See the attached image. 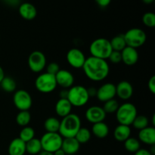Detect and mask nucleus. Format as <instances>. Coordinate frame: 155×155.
<instances>
[{"mask_svg":"<svg viewBox=\"0 0 155 155\" xmlns=\"http://www.w3.org/2000/svg\"><path fill=\"white\" fill-rule=\"evenodd\" d=\"M54 77L57 85L63 89H68L74 86V77L68 70H60Z\"/></svg>","mask_w":155,"mask_h":155,"instance_id":"nucleus-14","label":"nucleus"},{"mask_svg":"<svg viewBox=\"0 0 155 155\" xmlns=\"http://www.w3.org/2000/svg\"><path fill=\"white\" fill-rule=\"evenodd\" d=\"M110 45L113 51H122L127 47L124 34H119L115 36L110 40Z\"/></svg>","mask_w":155,"mask_h":155,"instance_id":"nucleus-26","label":"nucleus"},{"mask_svg":"<svg viewBox=\"0 0 155 155\" xmlns=\"http://www.w3.org/2000/svg\"><path fill=\"white\" fill-rule=\"evenodd\" d=\"M8 155H24L26 153V143L19 138H15L8 145Z\"/></svg>","mask_w":155,"mask_h":155,"instance_id":"nucleus-20","label":"nucleus"},{"mask_svg":"<svg viewBox=\"0 0 155 155\" xmlns=\"http://www.w3.org/2000/svg\"><path fill=\"white\" fill-rule=\"evenodd\" d=\"M134 155H152L150 153V151L147 149H144V148H140L138 151L135 153Z\"/></svg>","mask_w":155,"mask_h":155,"instance_id":"nucleus-40","label":"nucleus"},{"mask_svg":"<svg viewBox=\"0 0 155 155\" xmlns=\"http://www.w3.org/2000/svg\"><path fill=\"white\" fill-rule=\"evenodd\" d=\"M35 136V130L30 127H25L21 130L19 134V139H21L23 142L27 143V142L33 139Z\"/></svg>","mask_w":155,"mask_h":155,"instance_id":"nucleus-32","label":"nucleus"},{"mask_svg":"<svg viewBox=\"0 0 155 155\" xmlns=\"http://www.w3.org/2000/svg\"><path fill=\"white\" fill-rule=\"evenodd\" d=\"M13 103L15 107L21 110H29L33 104V99L27 91L19 89L15 91L13 95Z\"/></svg>","mask_w":155,"mask_h":155,"instance_id":"nucleus-9","label":"nucleus"},{"mask_svg":"<svg viewBox=\"0 0 155 155\" xmlns=\"http://www.w3.org/2000/svg\"><path fill=\"white\" fill-rule=\"evenodd\" d=\"M148 124H149V121H148V117L146 116H145V115H137L134 120H133L132 125L133 126L135 129L139 130L140 131V130L148 127Z\"/></svg>","mask_w":155,"mask_h":155,"instance_id":"nucleus-31","label":"nucleus"},{"mask_svg":"<svg viewBox=\"0 0 155 155\" xmlns=\"http://www.w3.org/2000/svg\"><path fill=\"white\" fill-rule=\"evenodd\" d=\"M148 86L149 90L151 91V93H155V76H152L149 79L148 83Z\"/></svg>","mask_w":155,"mask_h":155,"instance_id":"nucleus-37","label":"nucleus"},{"mask_svg":"<svg viewBox=\"0 0 155 155\" xmlns=\"http://www.w3.org/2000/svg\"><path fill=\"white\" fill-rule=\"evenodd\" d=\"M73 106L68 101V98H60L55 104V112L61 117H64L71 113Z\"/></svg>","mask_w":155,"mask_h":155,"instance_id":"nucleus-19","label":"nucleus"},{"mask_svg":"<svg viewBox=\"0 0 155 155\" xmlns=\"http://www.w3.org/2000/svg\"><path fill=\"white\" fill-rule=\"evenodd\" d=\"M2 89L6 92H15L17 88L16 81L12 77H5L0 83Z\"/></svg>","mask_w":155,"mask_h":155,"instance_id":"nucleus-27","label":"nucleus"},{"mask_svg":"<svg viewBox=\"0 0 155 155\" xmlns=\"http://www.w3.org/2000/svg\"><path fill=\"white\" fill-rule=\"evenodd\" d=\"M87 92H88V95H89V98L96 97L97 89L95 87H89L87 89Z\"/></svg>","mask_w":155,"mask_h":155,"instance_id":"nucleus-38","label":"nucleus"},{"mask_svg":"<svg viewBox=\"0 0 155 155\" xmlns=\"http://www.w3.org/2000/svg\"><path fill=\"white\" fill-rule=\"evenodd\" d=\"M122 62L128 66L136 64L139 61V52L136 48L127 46L121 51Z\"/></svg>","mask_w":155,"mask_h":155,"instance_id":"nucleus-17","label":"nucleus"},{"mask_svg":"<svg viewBox=\"0 0 155 155\" xmlns=\"http://www.w3.org/2000/svg\"><path fill=\"white\" fill-rule=\"evenodd\" d=\"M60 66L58 63L56 62H51L48 64L46 67V73L49 74L51 75L55 76L56 74L60 71Z\"/></svg>","mask_w":155,"mask_h":155,"instance_id":"nucleus-35","label":"nucleus"},{"mask_svg":"<svg viewBox=\"0 0 155 155\" xmlns=\"http://www.w3.org/2000/svg\"><path fill=\"white\" fill-rule=\"evenodd\" d=\"M133 87L128 81L123 80L116 86V95L120 99L128 100L133 96Z\"/></svg>","mask_w":155,"mask_h":155,"instance_id":"nucleus-15","label":"nucleus"},{"mask_svg":"<svg viewBox=\"0 0 155 155\" xmlns=\"http://www.w3.org/2000/svg\"><path fill=\"white\" fill-rule=\"evenodd\" d=\"M152 124H153V126L155 125V115L154 114L152 117Z\"/></svg>","mask_w":155,"mask_h":155,"instance_id":"nucleus-46","label":"nucleus"},{"mask_svg":"<svg viewBox=\"0 0 155 155\" xmlns=\"http://www.w3.org/2000/svg\"><path fill=\"white\" fill-rule=\"evenodd\" d=\"M59 95H60V98H68V89H62L59 93Z\"/></svg>","mask_w":155,"mask_h":155,"instance_id":"nucleus-41","label":"nucleus"},{"mask_svg":"<svg viewBox=\"0 0 155 155\" xmlns=\"http://www.w3.org/2000/svg\"><path fill=\"white\" fill-rule=\"evenodd\" d=\"M53 155H66V154H65V153L64 152L63 150H62L61 148H60V149L54 151V152L53 153Z\"/></svg>","mask_w":155,"mask_h":155,"instance_id":"nucleus-42","label":"nucleus"},{"mask_svg":"<svg viewBox=\"0 0 155 155\" xmlns=\"http://www.w3.org/2000/svg\"><path fill=\"white\" fill-rule=\"evenodd\" d=\"M68 100L74 107H80L86 105L89 100L87 89L80 85L73 86L68 89Z\"/></svg>","mask_w":155,"mask_h":155,"instance_id":"nucleus-5","label":"nucleus"},{"mask_svg":"<svg viewBox=\"0 0 155 155\" xmlns=\"http://www.w3.org/2000/svg\"><path fill=\"white\" fill-rule=\"evenodd\" d=\"M83 70L85 75L89 80L94 82H100L108 76L110 67L106 60L90 56L85 61Z\"/></svg>","mask_w":155,"mask_h":155,"instance_id":"nucleus-1","label":"nucleus"},{"mask_svg":"<svg viewBox=\"0 0 155 155\" xmlns=\"http://www.w3.org/2000/svg\"><path fill=\"white\" fill-rule=\"evenodd\" d=\"M137 115L136 106L132 103L127 102L119 106L116 111V119L119 124L130 127Z\"/></svg>","mask_w":155,"mask_h":155,"instance_id":"nucleus-4","label":"nucleus"},{"mask_svg":"<svg viewBox=\"0 0 155 155\" xmlns=\"http://www.w3.org/2000/svg\"><path fill=\"white\" fill-rule=\"evenodd\" d=\"M66 58L68 64L71 67L77 69H80V68H83L86 58L81 50L74 48L68 51Z\"/></svg>","mask_w":155,"mask_h":155,"instance_id":"nucleus-11","label":"nucleus"},{"mask_svg":"<svg viewBox=\"0 0 155 155\" xmlns=\"http://www.w3.org/2000/svg\"><path fill=\"white\" fill-rule=\"evenodd\" d=\"M31 120V115L29 110H21L17 114L16 123L22 127L28 126Z\"/></svg>","mask_w":155,"mask_h":155,"instance_id":"nucleus-29","label":"nucleus"},{"mask_svg":"<svg viewBox=\"0 0 155 155\" xmlns=\"http://www.w3.org/2000/svg\"><path fill=\"white\" fill-rule=\"evenodd\" d=\"M5 77V73H4V70L2 69V68L1 66H0V83L2 82V80H3V78Z\"/></svg>","mask_w":155,"mask_h":155,"instance_id":"nucleus-43","label":"nucleus"},{"mask_svg":"<svg viewBox=\"0 0 155 155\" xmlns=\"http://www.w3.org/2000/svg\"><path fill=\"white\" fill-rule=\"evenodd\" d=\"M37 155H53V154H52V153H51V152H48V151L42 150V151H41L40 152H39Z\"/></svg>","mask_w":155,"mask_h":155,"instance_id":"nucleus-44","label":"nucleus"},{"mask_svg":"<svg viewBox=\"0 0 155 155\" xmlns=\"http://www.w3.org/2000/svg\"><path fill=\"white\" fill-rule=\"evenodd\" d=\"M57 86L55 77L47 73L39 74L35 80L36 89L42 93H51L56 89Z\"/></svg>","mask_w":155,"mask_h":155,"instance_id":"nucleus-8","label":"nucleus"},{"mask_svg":"<svg viewBox=\"0 0 155 155\" xmlns=\"http://www.w3.org/2000/svg\"><path fill=\"white\" fill-rule=\"evenodd\" d=\"M63 138L58 133H45L40 139L42 149L54 153L61 148Z\"/></svg>","mask_w":155,"mask_h":155,"instance_id":"nucleus-7","label":"nucleus"},{"mask_svg":"<svg viewBox=\"0 0 155 155\" xmlns=\"http://www.w3.org/2000/svg\"><path fill=\"white\" fill-rule=\"evenodd\" d=\"M131 135V128L129 126L121 125L117 126L114 132V136L118 142H125L130 137Z\"/></svg>","mask_w":155,"mask_h":155,"instance_id":"nucleus-22","label":"nucleus"},{"mask_svg":"<svg viewBox=\"0 0 155 155\" xmlns=\"http://www.w3.org/2000/svg\"><path fill=\"white\" fill-rule=\"evenodd\" d=\"M143 2L146 3V4H151L154 2V0H143Z\"/></svg>","mask_w":155,"mask_h":155,"instance_id":"nucleus-45","label":"nucleus"},{"mask_svg":"<svg viewBox=\"0 0 155 155\" xmlns=\"http://www.w3.org/2000/svg\"><path fill=\"white\" fill-rule=\"evenodd\" d=\"M80 148V144L75 138H65L63 139L61 148L63 150L65 154L73 155L78 152Z\"/></svg>","mask_w":155,"mask_h":155,"instance_id":"nucleus-18","label":"nucleus"},{"mask_svg":"<svg viewBox=\"0 0 155 155\" xmlns=\"http://www.w3.org/2000/svg\"><path fill=\"white\" fill-rule=\"evenodd\" d=\"M96 3L98 4V6L101 8H105L110 5V0H97Z\"/></svg>","mask_w":155,"mask_h":155,"instance_id":"nucleus-39","label":"nucleus"},{"mask_svg":"<svg viewBox=\"0 0 155 155\" xmlns=\"http://www.w3.org/2000/svg\"><path fill=\"white\" fill-rule=\"evenodd\" d=\"M81 127V120L76 114L71 113L60 121L58 133L63 139L74 138Z\"/></svg>","mask_w":155,"mask_h":155,"instance_id":"nucleus-2","label":"nucleus"},{"mask_svg":"<svg viewBox=\"0 0 155 155\" xmlns=\"http://www.w3.org/2000/svg\"><path fill=\"white\" fill-rule=\"evenodd\" d=\"M110 61L113 64H119L122 61V57H121L120 51H112L110 54L109 55L108 58Z\"/></svg>","mask_w":155,"mask_h":155,"instance_id":"nucleus-36","label":"nucleus"},{"mask_svg":"<svg viewBox=\"0 0 155 155\" xmlns=\"http://www.w3.org/2000/svg\"><path fill=\"white\" fill-rule=\"evenodd\" d=\"M40 139L33 138L30 141L26 143V152L31 155L38 154L42 151Z\"/></svg>","mask_w":155,"mask_h":155,"instance_id":"nucleus-24","label":"nucleus"},{"mask_svg":"<svg viewBox=\"0 0 155 155\" xmlns=\"http://www.w3.org/2000/svg\"><path fill=\"white\" fill-rule=\"evenodd\" d=\"M139 139L146 145H153L155 144V129L153 127H148L140 130Z\"/></svg>","mask_w":155,"mask_h":155,"instance_id":"nucleus-21","label":"nucleus"},{"mask_svg":"<svg viewBox=\"0 0 155 155\" xmlns=\"http://www.w3.org/2000/svg\"><path fill=\"white\" fill-rule=\"evenodd\" d=\"M127 46L133 48H137L141 47L145 43L147 39L146 33L143 30L140 28H131L127 30L124 34Z\"/></svg>","mask_w":155,"mask_h":155,"instance_id":"nucleus-6","label":"nucleus"},{"mask_svg":"<svg viewBox=\"0 0 155 155\" xmlns=\"http://www.w3.org/2000/svg\"><path fill=\"white\" fill-rule=\"evenodd\" d=\"M91 131L86 127H80L75 136V139L80 144H84L89 142L91 139Z\"/></svg>","mask_w":155,"mask_h":155,"instance_id":"nucleus-28","label":"nucleus"},{"mask_svg":"<svg viewBox=\"0 0 155 155\" xmlns=\"http://www.w3.org/2000/svg\"><path fill=\"white\" fill-rule=\"evenodd\" d=\"M142 22L146 27H155V15L153 12H146L142 16Z\"/></svg>","mask_w":155,"mask_h":155,"instance_id":"nucleus-34","label":"nucleus"},{"mask_svg":"<svg viewBox=\"0 0 155 155\" xmlns=\"http://www.w3.org/2000/svg\"><path fill=\"white\" fill-rule=\"evenodd\" d=\"M109 127L104 122L97 123L92 125V133L98 139H104L109 134Z\"/></svg>","mask_w":155,"mask_h":155,"instance_id":"nucleus-23","label":"nucleus"},{"mask_svg":"<svg viewBox=\"0 0 155 155\" xmlns=\"http://www.w3.org/2000/svg\"><path fill=\"white\" fill-rule=\"evenodd\" d=\"M18 12L22 18L27 21L35 19L37 15V10L33 4L30 2H23L19 5Z\"/></svg>","mask_w":155,"mask_h":155,"instance_id":"nucleus-16","label":"nucleus"},{"mask_svg":"<svg viewBox=\"0 0 155 155\" xmlns=\"http://www.w3.org/2000/svg\"><path fill=\"white\" fill-rule=\"evenodd\" d=\"M124 147L127 151L135 154L140 149V142L136 138L130 137L124 142Z\"/></svg>","mask_w":155,"mask_h":155,"instance_id":"nucleus-30","label":"nucleus"},{"mask_svg":"<svg viewBox=\"0 0 155 155\" xmlns=\"http://www.w3.org/2000/svg\"><path fill=\"white\" fill-rule=\"evenodd\" d=\"M30 69L34 73H39L46 66V58L40 51H33L28 57Z\"/></svg>","mask_w":155,"mask_h":155,"instance_id":"nucleus-10","label":"nucleus"},{"mask_svg":"<svg viewBox=\"0 0 155 155\" xmlns=\"http://www.w3.org/2000/svg\"><path fill=\"white\" fill-rule=\"evenodd\" d=\"M113 49L110 40L105 38H98L91 42L89 45V52L92 57L106 60L112 52Z\"/></svg>","mask_w":155,"mask_h":155,"instance_id":"nucleus-3","label":"nucleus"},{"mask_svg":"<svg viewBox=\"0 0 155 155\" xmlns=\"http://www.w3.org/2000/svg\"><path fill=\"white\" fill-rule=\"evenodd\" d=\"M116 96V86L114 83H107L97 89L96 97L100 101L106 102Z\"/></svg>","mask_w":155,"mask_h":155,"instance_id":"nucleus-12","label":"nucleus"},{"mask_svg":"<svg viewBox=\"0 0 155 155\" xmlns=\"http://www.w3.org/2000/svg\"><path fill=\"white\" fill-rule=\"evenodd\" d=\"M119 106L120 105L118 101L114 98V99L109 100V101L104 102V106H103L102 108L104 109V112H105L106 114H112L116 113Z\"/></svg>","mask_w":155,"mask_h":155,"instance_id":"nucleus-33","label":"nucleus"},{"mask_svg":"<svg viewBox=\"0 0 155 155\" xmlns=\"http://www.w3.org/2000/svg\"><path fill=\"white\" fill-rule=\"evenodd\" d=\"M44 128L46 133H58L60 120L54 117L47 118L44 122Z\"/></svg>","mask_w":155,"mask_h":155,"instance_id":"nucleus-25","label":"nucleus"},{"mask_svg":"<svg viewBox=\"0 0 155 155\" xmlns=\"http://www.w3.org/2000/svg\"><path fill=\"white\" fill-rule=\"evenodd\" d=\"M107 114L104 112V109L100 106H92L89 107L85 113L86 119L92 124L97 123L104 122Z\"/></svg>","mask_w":155,"mask_h":155,"instance_id":"nucleus-13","label":"nucleus"}]
</instances>
